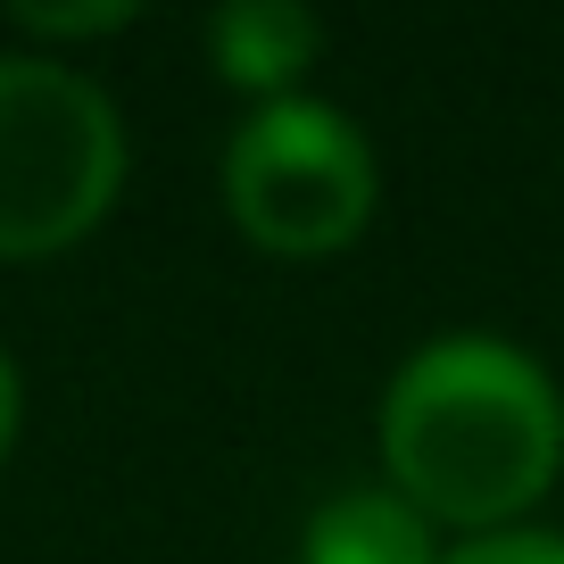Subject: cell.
<instances>
[{
	"label": "cell",
	"instance_id": "cell-1",
	"mask_svg": "<svg viewBox=\"0 0 564 564\" xmlns=\"http://www.w3.org/2000/svg\"><path fill=\"white\" fill-rule=\"evenodd\" d=\"M382 457L399 498L432 523H507L547 490L564 457V406L547 373L507 340H432L382 399Z\"/></svg>",
	"mask_w": 564,
	"mask_h": 564
},
{
	"label": "cell",
	"instance_id": "cell-2",
	"mask_svg": "<svg viewBox=\"0 0 564 564\" xmlns=\"http://www.w3.org/2000/svg\"><path fill=\"white\" fill-rule=\"evenodd\" d=\"M124 175V124L91 75L0 51V258H42L100 225Z\"/></svg>",
	"mask_w": 564,
	"mask_h": 564
},
{
	"label": "cell",
	"instance_id": "cell-3",
	"mask_svg": "<svg viewBox=\"0 0 564 564\" xmlns=\"http://www.w3.org/2000/svg\"><path fill=\"white\" fill-rule=\"evenodd\" d=\"M232 225L274 258H324L373 216V150L340 108L274 100L225 150Z\"/></svg>",
	"mask_w": 564,
	"mask_h": 564
},
{
	"label": "cell",
	"instance_id": "cell-4",
	"mask_svg": "<svg viewBox=\"0 0 564 564\" xmlns=\"http://www.w3.org/2000/svg\"><path fill=\"white\" fill-rule=\"evenodd\" d=\"M300 564H441L432 514H415L399 490H340L307 514Z\"/></svg>",
	"mask_w": 564,
	"mask_h": 564
},
{
	"label": "cell",
	"instance_id": "cell-5",
	"mask_svg": "<svg viewBox=\"0 0 564 564\" xmlns=\"http://www.w3.org/2000/svg\"><path fill=\"white\" fill-rule=\"evenodd\" d=\"M208 42H216V67H225L232 84L274 91L324 51V25L307 18V9H291V0H232V9H216Z\"/></svg>",
	"mask_w": 564,
	"mask_h": 564
},
{
	"label": "cell",
	"instance_id": "cell-6",
	"mask_svg": "<svg viewBox=\"0 0 564 564\" xmlns=\"http://www.w3.org/2000/svg\"><path fill=\"white\" fill-rule=\"evenodd\" d=\"M441 564H564V540H547V531H481V540L448 547Z\"/></svg>",
	"mask_w": 564,
	"mask_h": 564
},
{
	"label": "cell",
	"instance_id": "cell-7",
	"mask_svg": "<svg viewBox=\"0 0 564 564\" xmlns=\"http://www.w3.org/2000/svg\"><path fill=\"white\" fill-rule=\"evenodd\" d=\"M133 9L124 0H91V9H51V0H25L18 25H34V34H108V25H124Z\"/></svg>",
	"mask_w": 564,
	"mask_h": 564
},
{
	"label": "cell",
	"instance_id": "cell-8",
	"mask_svg": "<svg viewBox=\"0 0 564 564\" xmlns=\"http://www.w3.org/2000/svg\"><path fill=\"white\" fill-rule=\"evenodd\" d=\"M9 432H18V366L0 357V448H9Z\"/></svg>",
	"mask_w": 564,
	"mask_h": 564
}]
</instances>
